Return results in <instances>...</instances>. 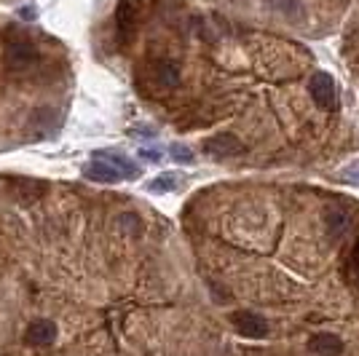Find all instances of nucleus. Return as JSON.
I'll use <instances>...</instances> for the list:
<instances>
[{
	"label": "nucleus",
	"mask_w": 359,
	"mask_h": 356,
	"mask_svg": "<svg viewBox=\"0 0 359 356\" xmlns=\"http://www.w3.org/2000/svg\"><path fill=\"white\" fill-rule=\"evenodd\" d=\"M3 64L8 73H27L38 64V48L27 41H11L3 51Z\"/></svg>",
	"instance_id": "1"
},
{
	"label": "nucleus",
	"mask_w": 359,
	"mask_h": 356,
	"mask_svg": "<svg viewBox=\"0 0 359 356\" xmlns=\"http://www.w3.org/2000/svg\"><path fill=\"white\" fill-rule=\"evenodd\" d=\"M309 89H311V97L319 107H325V110L338 107V89H335V81L330 73H316L309 83Z\"/></svg>",
	"instance_id": "2"
},
{
	"label": "nucleus",
	"mask_w": 359,
	"mask_h": 356,
	"mask_svg": "<svg viewBox=\"0 0 359 356\" xmlns=\"http://www.w3.org/2000/svg\"><path fill=\"white\" fill-rule=\"evenodd\" d=\"M233 327L239 329V335L244 338H266L269 335V322L263 319V316H257V313H250V311H239L233 313Z\"/></svg>",
	"instance_id": "3"
},
{
	"label": "nucleus",
	"mask_w": 359,
	"mask_h": 356,
	"mask_svg": "<svg viewBox=\"0 0 359 356\" xmlns=\"http://www.w3.org/2000/svg\"><path fill=\"white\" fill-rule=\"evenodd\" d=\"M57 324L51 322V319H35L30 327H27V332H25V341L35 345V348H43V345H51V343L57 341Z\"/></svg>",
	"instance_id": "4"
},
{
	"label": "nucleus",
	"mask_w": 359,
	"mask_h": 356,
	"mask_svg": "<svg viewBox=\"0 0 359 356\" xmlns=\"http://www.w3.org/2000/svg\"><path fill=\"white\" fill-rule=\"evenodd\" d=\"M148 0H121L118 3V11H116V25H118L121 35H129L135 30L137 19H140V11Z\"/></svg>",
	"instance_id": "5"
},
{
	"label": "nucleus",
	"mask_w": 359,
	"mask_h": 356,
	"mask_svg": "<svg viewBox=\"0 0 359 356\" xmlns=\"http://www.w3.org/2000/svg\"><path fill=\"white\" fill-rule=\"evenodd\" d=\"M150 75H153V81H156L161 89H175V86H180V67L175 62H169V60L156 62V64L150 67Z\"/></svg>",
	"instance_id": "6"
},
{
	"label": "nucleus",
	"mask_w": 359,
	"mask_h": 356,
	"mask_svg": "<svg viewBox=\"0 0 359 356\" xmlns=\"http://www.w3.org/2000/svg\"><path fill=\"white\" fill-rule=\"evenodd\" d=\"M83 177L91 179V182H118L121 172L118 169H113L107 161H102V158H94V161H89L86 166H83Z\"/></svg>",
	"instance_id": "7"
},
{
	"label": "nucleus",
	"mask_w": 359,
	"mask_h": 356,
	"mask_svg": "<svg viewBox=\"0 0 359 356\" xmlns=\"http://www.w3.org/2000/svg\"><path fill=\"white\" fill-rule=\"evenodd\" d=\"M204 150H207L210 156L225 158V156H236V153H241V142L233 137V134H217V137H212L210 142L204 145Z\"/></svg>",
	"instance_id": "8"
},
{
	"label": "nucleus",
	"mask_w": 359,
	"mask_h": 356,
	"mask_svg": "<svg viewBox=\"0 0 359 356\" xmlns=\"http://www.w3.org/2000/svg\"><path fill=\"white\" fill-rule=\"evenodd\" d=\"M309 348H311L316 356H338L344 351V341H341L338 335L322 332V335H314V338L309 341Z\"/></svg>",
	"instance_id": "9"
},
{
	"label": "nucleus",
	"mask_w": 359,
	"mask_h": 356,
	"mask_svg": "<svg viewBox=\"0 0 359 356\" xmlns=\"http://www.w3.org/2000/svg\"><path fill=\"white\" fill-rule=\"evenodd\" d=\"M97 158H102V161H107L110 166H113V169H118L121 177H129V179L140 177V169H137L135 163L129 161L126 156L116 153V150H100V153H97Z\"/></svg>",
	"instance_id": "10"
},
{
	"label": "nucleus",
	"mask_w": 359,
	"mask_h": 356,
	"mask_svg": "<svg viewBox=\"0 0 359 356\" xmlns=\"http://www.w3.org/2000/svg\"><path fill=\"white\" fill-rule=\"evenodd\" d=\"M269 3L276 14L290 16V19H300L303 16V3L300 0H269Z\"/></svg>",
	"instance_id": "11"
},
{
	"label": "nucleus",
	"mask_w": 359,
	"mask_h": 356,
	"mask_svg": "<svg viewBox=\"0 0 359 356\" xmlns=\"http://www.w3.org/2000/svg\"><path fill=\"white\" fill-rule=\"evenodd\" d=\"M348 228V214L341 212V209H330L327 212V231L332 238H338Z\"/></svg>",
	"instance_id": "12"
},
{
	"label": "nucleus",
	"mask_w": 359,
	"mask_h": 356,
	"mask_svg": "<svg viewBox=\"0 0 359 356\" xmlns=\"http://www.w3.org/2000/svg\"><path fill=\"white\" fill-rule=\"evenodd\" d=\"M177 182H180L177 174H172V172H169V174H161V177L150 179L148 188L153 191V193H172V191L177 188Z\"/></svg>",
	"instance_id": "13"
},
{
	"label": "nucleus",
	"mask_w": 359,
	"mask_h": 356,
	"mask_svg": "<svg viewBox=\"0 0 359 356\" xmlns=\"http://www.w3.org/2000/svg\"><path fill=\"white\" fill-rule=\"evenodd\" d=\"M116 225H118V228H123L126 233H132V236H140V233H142V220H140L137 214H132V212H123V214H118V217H116Z\"/></svg>",
	"instance_id": "14"
},
{
	"label": "nucleus",
	"mask_w": 359,
	"mask_h": 356,
	"mask_svg": "<svg viewBox=\"0 0 359 356\" xmlns=\"http://www.w3.org/2000/svg\"><path fill=\"white\" fill-rule=\"evenodd\" d=\"M169 153H172V158L177 163H191L194 161V150L188 148V145H182V142H175L172 148H169Z\"/></svg>",
	"instance_id": "15"
},
{
	"label": "nucleus",
	"mask_w": 359,
	"mask_h": 356,
	"mask_svg": "<svg viewBox=\"0 0 359 356\" xmlns=\"http://www.w3.org/2000/svg\"><path fill=\"white\" fill-rule=\"evenodd\" d=\"M338 177L344 179V182H351V185H359V161L346 163L344 169L338 172Z\"/></svg>",
	"instance_id": "16"
},
{
	"label": "nucleus",
	"mask_w": 359,
	"mask_h": 356,
	"mask_svg": "<svg viewBox=\"0 0 359 356\" xmlns=\"http://www.w3.org/2000/svg\"><path fill=\"white\" fill-rule=\"evenodd\" d=\"M137 153H140V158H142V161H153V163L161 161V150L158 148H140Z\"/></svg>",
	"instance_id": "17"
},
{
	"label": "nucleus",
	"mask_w": 359,
	"mask_h": 356,
	"mask_svg": "<svg viewBox=\"0 0 359 356\" xmlns=\"http://www.w3.org/2000/svg\"><path fill=\"white\" fill-rule=\"evenodd\" d=\"M19 16H22V19H27V22H32V19H35V8L27 6V8H22V11H19Z\"/></svg>",
	"instance_id": "18"
}]
</instances>
